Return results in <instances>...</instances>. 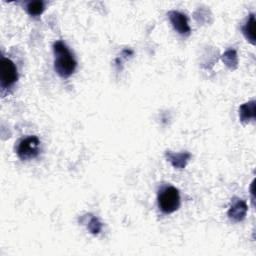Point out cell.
<instances>
[{"label": "cell", "instance_id": "1", "mask_svg": "<svg viewBox=\"0 0 256 256\" xmlns=\"http://www.w3.org/2000/svg\"><path fill=\"white\" fill-rule=\"evenodd\" d=\"M53 51L56 73L63 78L71 76L76 69L77 63L68 47L62 41H56L53 45Z\"/></svg>", "mask_w": 256, "mask_h": 256}, {"label": "cell", "instance_id": "2", "mask_svg": "<svg viewBox=\"0 0 256 256\" xmlns=\"http://www.w3.org/2000/svg\"><path fill=\"white\" fill-rule=\"evenodd\" d=\"M158 205L163 213L175 212L180 206L179 191L173 186L163 188L158 195Z\"/></svg>", "mask_w": 256, "mask_h": 256}, {"label": "cell", "instance_id": "3", "mask_svg": "<svg viewBox=\"0 0 256 256\" xmlns=\"http://www.w3.org/2000/svg\"><path fill=\"white\" fill-rule=\"evenodd\" d=\"M40 140L37 136H28L22 139L17 147V155L21 160L35 158L39 153Z\"/></svg>", "mask_w": 256, "mask_h": 256}, {"label": "cell", "instance_id": "4", "mask_svg": "<svg viewBox=\"0 0 256 256\" xmlns=\"http://www.w3.org/2000/svg\"><path fill=\"white\" fill-rule=\"evenodd\" d=\"M0 73H1V87L5 89L13 85L18 78L17 68L15 64L8 58L2 57L0 64Z\"/></svg>", "mask_w": 256, "mask_h": 256}, {"label": "cell", "instance_id": "5", "mask_svg": "<svg viewBox=\"0 0 256 256\" xmlns=\"http://www.w3.org/2000/svg\"><path fill=\"white\" fill-rule=\"evenodd\" d=\"M169 20L174 27V29L181 35H189L191 32L190 26L188 24L187 17L179 11H170L168 13Z\"/></svg>", "mask_w": 256, "mask_h": 256}, {"label": "cell", "instance_id": "6", "mask_svg": "<svg viewBox=\"0 0 256 256\" xmlns=\"http://www.w3.org/2000/svg\"><path fill=\"white\" fill-rule=\"evenodd\" d=\"M247 210L248 207L245 201L241 199H234L230 209L228 210V217L233 222H240L245 218Z\"/></svg>", "mask_w": 256, "mask_h": 256}, {"label": "cell", "instance_id": "7", "mask_svg": "<svg viewBox=\"0 0 256 256\" xmlns=\"http://www.w3.org/2000/svg\"><path fill=\"white\" fill-rule=\"evenodd\" d=\"M190 157H191V154L188 152H181V153H173L171 151L166 152V158L172 164V166L177 169H183L186 166Z\"/></svg>", "mask_w": 256, "mask_h": 256}, {"label": "cell", "instance_id": "8", "mask_svg": "<svg viewBox=\"0 0 256 256\" xmlns=\"http://www.w3.org/2000/svg\"><path fill=\"white\" fill-rule=\"evenodd\" d=\"M255 101L252 100L248 103H245L239 108V117L240 120L244 123H248L250 120L255 119Z\"/></svg>", "mask_w": 256, "mask_h": 256}, {"label": "cell", "instance_id": "9", "mask_svg": "<svg viewBox=\"0 0 256 256\" xmlns=\"http://www.w3.org/2000/svg\"><path fill=\"white\" fill-rule=\"evenodd\" d=\"M254 28H255V17L254 14H251L249 19L247 20L246 24L243 26L242 31L246 39L251 42L252 44H255V33H254Z\"/></svg>", "mask_w": 256, "mask_h": 256}, {"label": "cell", "instance_id": "10", "mask_svg": "<svg viewBox=\"0 0 256 256\" xmlns=\"http://www.w3.org/2000/svg\"><path fill=\"white\" fill-rule=\"evenodd\" d=\"M222 60L231 69H234L237 67L238 64V58H237V53L235 50H227L223 55H222Z\"/></svg>", "mask_w": 256, "mask_h": 256}, {"label": "cell", "instance_id": "11", "mask_svg": "<svg viewBox=\"0 0 256 256\" xmlns=\"http://www.w3.org/2000/svg\"><path fill=\"white\" fill-rule=\"evenodd\" d=\"M26 10L31 16H34V17L39 16L44 11V2L43 1L29 2L26 6Z\"/></svg>", "mask_w": 256, "mask_h": 256}, {"label": "cell", "instance_id": "12", "mask_svg": "<svg viewBox=\"0 0 256 256\" xmlns=\"http://www.w3.org/2000/svg\"><path fill=\"white\" fill-rule=\"evenodd\" d=\"M87 228L88 230L92 233V234H98L101 229H102V223L98 220V218L96 217H91L90 221L88 222V225H87Z\"/></svg>", "mask_w": 256, "mask_h": 256}]
</instances>
